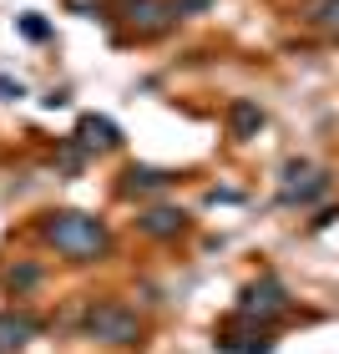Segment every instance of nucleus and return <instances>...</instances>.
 Masks as SVG:
<instances>
[{
	"instance_id": "f257e3e1",
	"label": "nucleus",
	"mask_w": 339,
	"mask_h": 354,
	"mask_svg": "<svg viewBox=\"0 0 339 354\" xmlns=\"http://www.w3.org/2000/svg\"><path fill=\"white\" fill-rule=\"evenodd\" d=\"M46 238H51L66 259H96V253L107 248V228L86 213H56L46 223Z\"/></svg>"
},
{
	"instance_id": "f03ea898",
	"label": "nucleus",
	"mask_w": 339,
	"mask_h": 354,
	"mask_svg": "<svg viewBox=\"0 0 339 354\" xmlns=\"http://www.w3.org/2000/svg\"><path fill=\"white\" fill-rule=\"evenodd\" d=\"M86 334L102 344H132L137 339V314L122 309V304H96L86 314Z\"/></svg>"
},
{
	"instance_id": "7ed1b4c3",
	"label": "nucleus",
	"mask_w": 339,
	"mask_h": 354,
	"mask_svg": "<svg viewBox=\"0 0 339 354\" xmlns=\"http://www.w3.org/2000/svg\"><path fill=\"white\" fill-rule=\"evenodd\" d=\"M244 309H248V314H273V309H284V288L273 283V279L253 283L248 294H244Z\"/></svg>"
},
{
	"instance_id": "20e7f679",
	"label": "nucleus",
	"mask_w": 339,
	"mask_h": 354,
	"mask_svg": "<svg viewBox=\"0 0 339 354\" xmlns=\"http://www.w3.org/2000/svg\"><path fill=\"white\" fill-rule=\"evenodd\" d=\"M82 142H86V147H96V152H111V147L122 142V132H117L107 117H86V122H82Z\"/></svg>"
},
{
	"instance_id": "39448f33",
	"label": "nucleus",
	"mask_w": 339,
	"mask_h": 354,
	"mask_svg": "<svg viewBox=\"0 0 339 354\" xmlns=\"http://www.w3.org/2000/svg\"><path fill=\"white\" fill-rule=\"evenodd\" d=\"M163 15H167L163 0H127V21L142 26V30H157V26H163Z\"/></svg>"
},
{
	"instance_id": "423d86ee",
	"label": "nucleus",
	"mask_w": 339,
	"mask_h": 354,
	"mask_svg": "<svg viewBox=\"0 0 339 354\" xmlns=\"http://www.w3.org/2000/svg\"><path fill=\"white\" fill-rule=\"evenodd\" d=\"M142 228H147L152 238H167V233L183 228V213H172V207H152V213L142 218Z\"/></svg>"
},
{
	"instance_id": "0eeeda50",
	"label": "nucleus",
	"mask_w": 339,
	"mask_h": 354,
	"mask_svg": "<svg viewBox=\"0 0 339 354\" xmlns=\"http://www.w3.org/2000/svg\"><path fill=\"white\" fill-rule=\"evenodd\" d=\"M172 177L167 172H157V167H132L127 172V192H157V187H167Z\"/></svg>"
},
{
	"instance_id": "6e6552de",
	"label": "nucleus",
	"mask_w": 339,
	"mask_h": 354,
	"mask_svg": "<svg viewBox=\"0 0 339 354\" xmlns=\"http://www.w3.org/2000/svg\"><path fill=\"white\" fill-rule=\"evenodd\" d=\"M30 334H36L30 319H0V339H6V344H26Z\"/></svg>"
},
{
	"instance_id": "1a4fd4ad",
	"label": "nucleus",
	"mask_w": 339,
	"mask_h": 354,
	"mask_svg": "<svg viewBox=\"0 0 339 354\" xmlns=\"http://www.w3.org/2000/svg\"><path fill=\"white\" fill-rule=\"evenodd\" d=\"M258 122H264V111H258V106H248V102L233 106V127H238V132H253Z\"/></svg>"
},
{
	"instance_id": "9d476101",
	"label": "nucleus",
	"mask_w": 339,
	"mask_h": 354,
	"mask_svg": "<svg viewBox=\"0 0 339 354\" xmlns=\"http://www.w3.org/2000/svg\"><path fill=\"white\" fill-rule=\"evenodd\" d=\"M21 30H26L30 41H46V36H51V26H46V21H36V15H21Z\"/></svg>"
},
{
	"instance_id": "9b49d317",
	"label": "nucleus",
	"mask_w": 339,
	"mask_h": 354,
	"mask_svg": "<svg viewBox=\"0 0 339 354\" xmlns=\"http://www.w3.org/2000/svg\"><path fill=\"white\" fill-rule=\"evenodd\" d=\"M319 15H324L329 30H339V0H324V10H319Z\"/></svg>"
},
{
	"instance_id": "f8f14e48",
	"label": "nucleus",
	"mask_w": 339,
	"mask_h": 354,
	"mask_svg": "<svg viewBox=\"0 0 339 354\" xmlns=\"http://www.w3.org/2000/svg\"><path fill=\"white\" fill-rule=\"evenodd\" d=\"M0 96H21V82H6V76H0Z\"/></svg>"
}]
</instances>
